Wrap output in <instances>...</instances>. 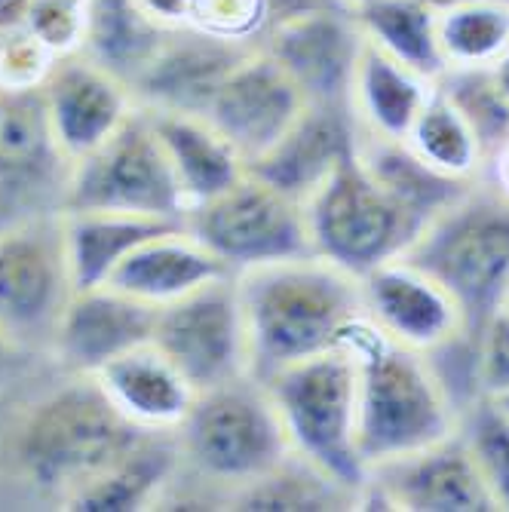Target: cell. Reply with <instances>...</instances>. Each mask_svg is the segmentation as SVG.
Listing matches in <instances>:
<instances>
[{"mask_svg":"<svg viewBox=\"0 0 509 512\" xmlns=\"http://www.w3.org/2000/svg\"><path fill=\"white\" fill-rule=\"evenodd\" d=\"M148 430L132 424L92 375H62L16 405L0 436V467L25 491L68 503Z\"/></svg>","mask_w":509,"mask_h":512,"instance_id":"1","label":"cell"},{"mask_svg":"<svg viewBox=\"0 0 509 512\" xmlns=\"http://www.w3.org/2000/svg\"><path fill=\"white\" fill-rule=\"evenodd\" d=\"M249 375L270 378L283 365L341 347L350 325L365 316L362 276L322 255L255 264L237 273Z\"/></svg>","mask_w":509,"mask_h":512,"instance_id":"2","label":"cell"},{"mask_svg":"<svg viewBox=\"0 0 509 512\" xmlns=\"http://www.w3.org/2000/svg\"><path fill=\"white\" fill-rule=\"evenodd\" d=\"M341 347L359 371L356 451L365 473L457 433L460 405L427 353L390 341L368 316L350 325Z\"/></svg>","mask_w":509,"mask_h":512,"instance_id":"3","label":"cell"},{"mask_svg":"<svg viewBox=\"0 0 509 512\" xmlns=\"http://www.w3.org/2000/svg\"><path fill=\"white\" fill-rule=\"evenodd\" d=\"M175 436L181 451L178 476L218 491L221 503L276 473L295 454L267 387L252 375L197 393Z\"/></svg>","mask_w":509,"mask_h":512,"instance_id":"4","label":"cell"},{"mask_svg":"<svg viewBox=\"0 0 509 512\" xmlns=\"http://www.w3.org/2000/svg\"><path fill=\"white\" fill-rule=\"evenodd\" d=\"M402 258L430 273L457 301L476 338L509 298V197L482 178L473 181L424 224Z\"/></svg>","mask_w":509,"mask_h":512,"instance_id":"5","label":"cell"},{"mask_svg":"<svg viewBox=\"0 0 509 512\" xmlns=\"http://www.w3.org/2000/svg\"><path fill=\"white\" fill-rule=\"evenodd\" d=\"M313 252L365 276L418 240L424 218L368 169L356 148L304 200Z\"/></svg>","mask_w":509,"mask_h":512,"instance_id":"6","label":"cell"},{"mask_svg":"<svg viewBox=\"0 0 509 512\" xmlns=\"http://www.w3.org/2000/svg\"><path fill=\"white\" fill-rule=\"evenodd\" d=\"M261 384L280 411L292 451L362 497L365 467L356 451V356L347 347H332L283 365Z\"/></svg>","mask_w":509,"mask_h":512,"instance_id":"7","label":"cell"},{"mask_svg":"<svg viewBox=\"0 0 509 512\" xmlns=\"http://www.w3.org/2000/svg\"><path fill=\"white\" fill-rule=\"evenodd\" d=\"M71 295L62 212L0 230V332L13 344L50 359Z\"/></svg>","mask_w":509,"mask_h":512,"instance_id":"8","label":"cell"},{"mask_svg":"<svg viewBox=\"0 0 509 512\" xmlns=\"http://www.w3.org/2000/svg\"><path fill=\"white\" fill-rule=\"evenodd\" d=\"M65 209L135 212L184 221L188 200L181 194L160 135L142 108H135L108 142L71 166Z\"/></svg>","mask_w":509,"mask_h":512,"instance_id":"9","label":"cell"},{"mask_svg":"<svg viewBox=\"0 0 509 512\" xmlns=\"http://www.w3.org/2000/svg\"><path fill=\"white\" fill-rule=\"evenodd\" d=\"M184 230L240 273L255 264L316 255L304 203L246 172L212 200L184 212Z\"/></svg>","mask_w":509,"mask_h":512,"instance_id":"10","label":"cell"},{"mask_svg":"<svg viewBox=\"0 0 509 512\" xmlns=\"http://www.w3.org/2000/svg\"><path fill=\"white\" fill-rule=\"evenodd\" d=\"M197 393L249 375V344L237 273L157 310L151 338Z\"/></svg>","mask_w":509,"mask_h":512,"instance_id":"11","label":"cell"},{"mask_svg":"<svg viewBox=\"0 0 509 512\" xmlns=\"http://www.w3.org/2000/svg\"><path fill=\"white\" fill-rule=\"evenodd\" d=\"M362 509L405 512H497V503L460 433L365 473Z\"/></svg>","mask_w":509,"mask_h":512,"instance_id":"12","label":"cell"},{"mask_svg":"<svg viewBox=\"0 0 509 512\" xmlns=\"http://www.w3.org/2000/svg\"><path fill=\"white\" fill-rule=\"evenodd\" d=\"M307 105L304 89L273 56H249L221 83L203 117L249 166L280 145Z\"/></svg>","mask_w":509,"mask_h":512,"instance_id":"13","label":"cell"},{"mask_svg":"<svg viewBox=\"0 0 509 512\" xmlns=\"http://www.w3.org/2000/svg\"><path fill=\"white\" fill-rule=\"evenodd\" d=\"M365 316L378 329L411 350L439 353L460 338H473L464 310L430 273L393 258L362 276ZM476 341V338H473Z\"/></svg>","mask_w":509,"mask_h":512,"instance_id":"14","label":"cell"},{"mask_svg":"<svg viewBox=\"0 0 509 512\" xmlns=\"http://www.w3.org/2000/svg\"><path fill=\"white\" fill-rule=\"evenodd\" d=\"M157 310L111 286L74 292L53 338V368L62 375H96L111 359L154 338Z\"/></svg>","mask_w":509,"mask_h":512,"instance_id":"15","label":"cell"},{"mask_svg":"<svg viewBox=\"0 0 509 512\" xmlns=\"http://www.w3.org/2000/svg\"><path fill=\"white\" fill-rule=\"evenodd\" d=\"M46 108L62 154L77 163L96 151L132 117V89L83 53L59 56L43 80Z\"/></svg>","mask_w":509,"mask_h":512,"instance_id":"16","label":"cell"},{"mask_svg":"<svg viewBox=\"0 0 509 512\" xmlns=\"http://www.w3.org/2000/svg\"><path fill=\"white\" fill-rule=\"evenodd\" d=\"M246 59L249 56H243L240 40L215 37L200 28H194L191 34L175 31L163 43L157 59L148 65V71L135 80V105L203 117L221 83Z\"/></svg>","mask_w":509,"mask_h":512,"instance_id":"17","label":"cell"},{"mask_svg":"<svg viewBox=\"0 0 509 512\" xmlns=\"http://www.w3.org/2000/svg\"><path fill=\"white\" fill-rule=\"evenodd\" d=\"M362 43L365 37L350 10L347 16L307 10L283 22V28L273 37L270 56L295 77L307 102L347 105Z\"/></svg>","mask_w":509,"mask_h":512,"instance_id":"18","label":"cell"},{"mask_svg":"<svg viewBox=\"0 0 509 512\" xmlns=\"http://www.w3.org/2000/svg\"><path fill=\"white\" fill-rule=\"evenodd\" d=\"M353 148L356 120L350 108L310 102L295 126L280 138V145L249 163L246 172L304 203L322 184V178L353 154Z\"/></svg>","mask_w":509,"mask_h":512,"instance_id":"19","label":"cell"},{"mask_svg":"<svg viewBox=\"0 0 509 512\" xmlns=\"http://www.w3.org/2000/svg\"><path fill=\"white\" fill-rule=\"evenodd\" d=\"M224 276H234V270L181 224L142 246H135L108 273L105 286L145 304L163 307Z\"/></svg>","mask_w":509,"mask_h":512,"instance_id":"20","label":"cell"},{"mask_svg":"<svg viewBox=\"0 0 509 512\" xmlns=\"http://www.w3.org/2000/svg\"><path fill=\"white\" fill-rule=\"evenodd\" d=\"M92 378L123 417L145 430H178L197 399V387L154 341L111 359Z\"/></svg>","mask_w":509,"mask_h":512,"instance_id":"21","label":"cell"},{"mask_svg":"<svg viewBox=\"0 0 509 512\" xmlns=\"http://www.w3.org/2000/svg\"><path fill=\"white\" fill-rule=\"evenodd\" d=\"M436 80L402 65L372 43H362V53L353 68L347 108L362 135L405 142L411 123L433 96Z\"/></svg>","mask_w":509,"mask_h":512,"instance_id":"22","label":"cell"},{"mask_svg":"<svg viewBox=\"0 0 509 512\" xmlns=\"http://www.w3.org/2000/svg\"><path fill=\"white\" fill-rule=\"evenodd\" d=\"M181 467L175 430H148L120 460L86 482L62 509L77 512H129L163 503Z\"/></svg>","mask_w":509,"mask_h":512,"instance_id":"23","label":"cell"},{"mask_svg":"<svg viewBox=\"0 0 509 512\" xmlns=\"http://www.w3.org/2000/svg\"><path fill=\"white\" fill-rule=\"evenodd\" d=\"M184 221L135 215V212H102V209H62V230L74 292L105 286L108 273L135 249Z\"/></svg>","mask_w":509,"mask_h":512,"instance_id":"24","label":"cell"},{"mask_svg":"<svg viewBox=\"0 0 509 512\" xmlns=\"http://www.w3.org/2000/svg\"><path fill=\"white\" fill-rule=\"evenodd\" d=\"M160 142L175 166L181 194L188 200V209L218 197L230 184L246 175V163L234 151V145L200 114H184V111H154L142 108Z\"/></svg>","mask_w":509,"mask_h":512,"instance_id":"25","label":"cell"},{"mask_svg":"<svg viewBox=\"0 0 509 512\" xmlns=\"http://www.w3.org/2000/svg\"><path fill=\"white\" fill-rule=\"evenodd\" d=\"M169 40V25L148 16L135 0H86L80 53L123 80L129 89Z\"/></svg>","mask_w":509,"mask_h":512,"instance_id":"26","label":"cell"},{"mask_svg":"<svg viewBox=\"0 0 509 512\" xmlns=\"http://www.w3.org/2000/svg\"><path fill=\"white\" fill-rule=\"evenodd\" d=\"M362 37L433 80L445 74L436 43V13L424 0H359L347 7Z\"/></svg>","mask_w":509,"mask_h":512,"instance_id":"27","label":"cell"},{"mask_svg":"<svg viewBox=\"0 0 509 512\" xmlns=\"http://www.w3.org/2000/svg\"><path fill=\"white\" fill-rule=\"evenodd\" d=\"M408 151L454 181H479L485 172V148L476 129L436 83L433 96L405 135Z\"/></svg>","mask_w":509,"mask_h":512,"instance_id":"28","label":"cell"},{"mask_svg":"<svg viewBox=\"0 0 509 512\" xmlns=\"http://www.w3.org/2000/svg\"><path fill=\"white\" fill-rule=\"evenodd\" d=\"M433 13L445 71L494 68L509 50V7L457 4Z\"/></svg>","mask_w":509,"mask_h":512,"instance_id":"29","label":"cell"},{"mask_svg":"<svg viewBox=\"0 0 509 512\" xmlns=\"http://www.w3.org/2000/svg\"><path fill=\"white\" fill-rule=\"evenodd\" d=\"M457 433L464 436L476 467L497 503L509 512V408L497 399L479 396L460 411Z\"/></svg>","mask_w":509,"mask_h":512,"instance_id":"30","label":"cell"},{"mask_svg":"<svg viewBox=\"0 0 509 512\" xmlns=\"http://www.w3.org/2000/svg\"><path fill=\"white\" fill-rule=\"evenodd\" d=\"M445 96L464 111L485 148V160L509 138V96L500 89L494 68H460L445 71L436 80Z\"/></svg>","mask_w":509,"mask_h":512,"instance_id":"31","label":"cell"},{"mask_svg":"<svg viewBox=\"0 0 509 512\" xmlns=\"http://www.w3.org/2000/svg\"><path fill=\"white\" fill-rule=\"evenodd\" d=\"M476 387L479 396H509V304H500L476 332Z\"/></svg>","mask_w":509,"mask_h":512,"instance_id":"32","label":"cell"},{"mask_svg":"<svg viewBox=\"0 0 509 512\" xmlns=\"http://www.w3.org/2000/svg\"><path fill=\"white\" fill-rule=\"evenodd\" d=\"M264 19V0H191L194 28L209 31L215 37L243 40Z\"/></svg>","mask_w":509,"mask_h":512,"instance_id":"33","label":"cell"},{"mask_svg":"<svg viewBox=\"0 0 509 512\" xmlns=\"http://www.w3.org/2000/svg\"><path fill=\"white\" fill-rule=\"evenodd\" d=\"M31 362H50V359L22 350L19 344H13L4 332H0V390H7L13 381H19Z\"/></svg>","mask_w":509,"mask_h":512,"instance_id":"34","label":"cell"},{"mask_svg":"<svg viewBox=\"0 0 509 512\" xmlns=\"http://www.w3.org/2000/svg\"><path fill=\"white\" fill-rule=\"evenodd\" d=\"M482 181L491 184L494 191H500L503 197H509V138L494 148L485 160V172H482Z\"/></svg>","mask_w":509,"mask_h":512,"instance_id":"35","label":"cell"},{"mask_svg":"<svg viewBox=\"0 0 509 512\" xmlns=\"http://www.w3.org/2000/svg\"><path fill=\"white\" fill-rule=\"evenodd\" d=\"M430 10H445V7H457V4H500L509 7V0H424Z\"/></svg>","mask_w":509,"mask_h":512,"instance_id":"36","label":"cell"},{"mask_svg":"<svg viewBox=\"0 0 509 512\" xmlns=\"http://www.w3.org/2000/svg\"><path fill=\"white\" fill-rule=\"evenodd\" d=\"M494 77H497V83H500V89L509 96V50L503 53V59L494 65Z\"/></svg>","mask_w":509,"mask_h":512,"instance_id":"37","label":"cell"}]
</instances>
